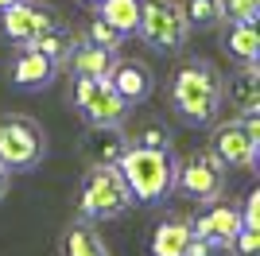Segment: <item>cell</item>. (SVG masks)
Returning a JSON list of instances; mask_svg holds the SVG:
<instances>
[{
    "label": "cell",
    "instance_id": "cell-1",
    "mask_svg": "<svg viewBox=\"0 0 260 256\" xmlns=\"http://www.w3.org/2000/svg\"><path fill=\"white\" fill-rule=\"evenodd\" d=\"M225 74L217 70L210 58H179V66L167 78V105L186 128H206L217 120L225 97H221Z\"/></svg>",
    "mask_w": 260,
    "mask_h": 256
},
{
    "label": "cell",
    "instance_id": "cell-2",
    "mask_svg": "<svg viewBox=\"0 0 260 256\" xmlns=\"http://www.w3.org/2000/svg\"><path fill=\"white\" fill-rule=\"evenodd\" d=\"M175 163L179 159H175L171 148H136V144H128L117 159V171L128 186L132 202L163 206L175 190Z\"/></svg>",
    "mask_w": 260,
    "mask_h": 256
},
{
    "label": "cell",
    "instance_id": "cell-3",
    "mask_svg": "<svg viewBox=\"0 0 260 256\" xmlns=\"http://www.w3.org/2000/svg\"><path fill=\"white\" fill-rule=\"evenodd\" d=\"M132 194L128 186H124V179H120V171L113 167V163H93V167H86V175H82V182H78V194H74V210L82 221H120L124 213L132 210Z\"/></svg>",
    "mask_w": 260,
    "mask_h": 256
},
{
    "label": "cell",
    "instance_id": "cell-4",
    "mask_svg": "<svg viewBox=\"0 0 260 256\" xmlns=\"http://www.w3.org/2000/svg\"><path fill=\"white\" fill-rule=\"evenodd\" d=\"M225 190H229V167L210 148H194L175 163V190L171 194H183L186 202L206 206L214 198H221Z\"/></svg>",
    "mask_w": 260,
    "mask_h": 256
},
{
    "label": "cell",
    "instance_id": "cell-5",
    "mask_svg": "<svg viewBox=\"0 0 260 256\" xmlns=\"http://www.w3.org/2000/svg\"><path fill=\"white\" fill-rule=\"evenodd\" d=\"M136 35L159 54H179L190 39V23H186L179 0H140Z\"/></svg>",
    "mask_w": 260,
    "mask_h": 256
},
{
    "label": "cell",
    "instance_id": "cell-6",
    "mask_svg": "<svg viewBox=\"0 0 260 256\" xmlns=\"http://www.w3.org/2000/svg\"><path fill=\"white\" fill-rule=\"evenodd\" d=\"M47 155V132L39 120L8 113L0 117V163L8 171H31Z\"/></svg>",
    "mask_w": 260,
    "mask_h": 256
},
{
    "label": "cell",
    "instance_id": "cell-7",
    "mask_svg": "<svg viewBox=\"0 0 260 256\" xmlns=\"http://www.w3.org/2000/svg\"><path fill=\"white\" fill-rule=\"evenodd\" d=\"M70 105L86 124H124V117H128V105L109 85V78H74Z\"/></svg>",
    "mask_w": 260,
    "mask_h": 256
},
{
    "label": "cell",
    "instance_id": "cell-8",
    "mask_svg": "<svg viewBox=\"0 0 260 256\" xmlns=\"http://www.w3.org/2000/svg\"><path fill=\"white\" fill-rule=\"evenodd\" d=\"M54 23H62V12L47 4V0H16L8 8H0V39L16 43H35L43 31H51Z\"/></svg>",
    "mask_w": 260,
    "mask_h": 256
},
{
    "label": "cell",
    "instance_id": "cell-9",
    "mask_svg": "<svg viewBox=\"0 0 260 256\" xmlns=\"http://www.w3.org/2000/svg\"><path fill=\"white\" fill-rule=\"evenodd\" d=\"M210 151L225 167H237V171H256V163H260V140L249 136V128L241 124V117L217 120L214 132H210Z\"/></svg>",
    "mask_w": 260,
    "mask_h": 256
},
{
    "label": "cell",
    "instance_id": "cell-10",
    "mask_svg": "<svg viewBox=\"0 0 260 256\" xmlns=\"http://www.w3.org/2000/svg\"><path fill=\"white\" fill-rule=\"evenodd\" d=\"M190 229H194V237H202V241H210V245H221L229 248V241L245 229V221H241V202H233V198H214V202L202 206V213H194L190 217Z\"/></svg>",
    "mask_w": 260,
    "mask_h": 256
},
{
    "label": "cell",
    "instance_id": "cell-11",
    "mask_svg": "<svg viewBox=\"0 0 260 256\" xmlns=\"http://www.w3.org/2000/svg\"><path fill=\"white\" fill-rule=\"evenodd\" d=\"M109 85H113L120 93V101L132 109V105H144V101L155 93V74L144 58H113Z\"/></svg>",
    "mask_w": 260,
    "mask_h": 256
},
{
    "label": "cell",
    "instance_id": "cell-12",
    "mask_svg": "<svg viewBox=\"0 0 260 256\" xmlns=\"http://www.w3.org/2000/svg\"><path fill=\"white\" fill-rule=\"evenodd\" d=\"M58 70H62V66L54 62V58H47L31 43H23L8 62V78H12L16 89H47V85L58 78Z\"/></svg>",
    "mask_w": 260,
    "mask_h": 256
},
{
    "label": "cell",
    "instance_id": "cell-13",
    "mask_svg": "<svg viewBox=\"0 0 260 256\" xmlns=\"http://www.w3.org/2000/svg\"><path fill=\"white\" fill-rule=\"evenodd\" d=\"M124 148H128L124 124H86V136L78 144L86 167H93V163H113V167H117V159H120Z\"/></svg>",
    "mask_w": 260,
    "mask_h": 256
},
{
    "label": "cell",
    "instance_id": "cell-14",
    "mask_svg": "<svg viewBox=\"0 0 260 256\" xmlns=\"http://www.w3.org/2000/svg\"><path fill=\"white\" fill-rule=\"evenodd\" d=\"M221 97L229 101L233 117L256 113L260 109V66L256 62H241L237 74H229V82H221Z\"/></svg>",
    "mask_w": 260,
    "mask_h": 256
},
{
    "label": "cell",
    "instance_id": "cell-15",
    "mask_svg": "<svg viewBox=\"0 0 260 256\" xmlns=\"http://www.w3.org/2000/svg\"><path fill=\"white\" fill-rule=\"evenodd\" d=\"M190 237H194L190 217H183V213H167V217L152 229L148 252H152V256H183L186 245H190Z\"/></svg>",
    "mask_w": 260,
    "mask_h": 256
},
{
    "label": "cell",
    "instance_id": "cell-16",
    "mask_svg": "<svg viewBox=\"0 0 260 256\" xmlns=\"http://www.w3.org/2000/svg\"><path fill=\"white\" fill-rule=\"evenodd\" d=\"M58 256H113V252H109L105 237L98 233V225L74 217L58 237Z\"/></svg>",
    "mask_w": 260,
    "mask_h": 256
},
{
    "label": "cell",
    "instance_id": "cell-17",
    "mask_svg": "<svg viewBox=\"0 0 260 256\" xmlns=\"http://www.w3.org/2000/svg\"><path fill=\"white\" fill-rule=\"evenodd\" d=\"M113 58H117V51H105V47H93V43H86L82 35H78L74 51L66 54V70H70V78H109V70H113Z\"/></svg>",
    "mask_w": 260,
    "mask_h": 256
},
{
    "label": "cell",
    "instance_id": "cell-18",
    "mask_svg": "<svg viewBox=\"0 0 260 256\" xmlns=\"http://www.w3.org/2000/svg\"><path fill=\"white\" fill-rule=\"evenodd\" d=\"M225 23V20H221ZM221 47H225L229 58L237 62H260V35H256V23H237L229 20L221 27Z\"/></svg>",
    "mask_w": 260,
    "mask_h": 256
},
{
    "label": "cell",
    "instance_id": "cell-19",
    "mask_svg": "<svg viewBox=\"0 0 260 256\" xmlns=\"http://www.w3.org/2000/svg\"><path fill=\"white\" fill-rule=\"evenodd\" d=\"M93 12H98L105 23H113L124 39L136 35V23H140V0H101Z\"/></svg>",
    "mask_w": 260,
    "mask_h": 256
},
{
    "label": "cell",
    "instance_id": "cell-20",
    "mask_svg": "<svg viewBox=\"0 0 260 256\" xmlns=\"http://www.w3.org/2000/svg\"><path fill=\"white\" fill-rule=\"evenodd\" d=\"M179 8H183L186 23H190V31H214L221 27V0H179Z\"/></svg>",
    "mask_w": 260,
    "mask_h": 256
},
{
    "label": "cell",
    "instance_id": "cell-21",
    "mask_svg": "<svg viewBox=\"0 0 260 256\" xmlns=\"http://www.w3.org/2000/svg\"><path fill=\"white\" fill-rule=\"evenodd\" d=\"M74 43H78V35L70 31L66 23H54L51 31H43V35H39V39L31 43V47H39V51H43L47 58H54V62L62 66V62H66V54L74 51Z\"/></svg>",
    "mask_w": 260,
    "mask_h": 256
},
{
    "label": "cell",
    "instance_id": "cell-22",
    "mask_svg": "<svg viewBox=\"0 0 260 256\" xmlns=\"http://www.w3.org/2000/svg\"><path fill=\"white\" fill-rule=\"evenodd\" d=\"M128 144H136V148H171V128L163 124L159 117H144L140 124L128 132Z\"/></svg>",
    "mask_w": 260,
    "mask_h": 256
},
{
    "label": "cell",
    "instance_id": "cell-23",
    "mask_svg": "<svg viewBox=\"0 0 260 256\" xmlns=\"http://www.w3.org/2000/svg\"><path fill=\"white\" fill-rule=\"evenodd\" d=\"M82 39L93 43V47H105V51H120L124 35H120L113 23H105L101 16H93V20H86V27H82Z\"/></svg>",
    "mask_w": 260,
    "mask_h": 256
},
{
    "label": "cell",
    "instance_id": "cell-24",
    "mask_svg": "<svg viewBox=\"0 0 260 256\" xmlns=\"http://www.w3.org/2000/svg\"><path fill=\"white\" fill-rule=\"evenodd\" d=\"M221 16L237 23H256L260 16V0H221Z\"/></svg>",
    "mask_w": 260,
    "mask_h": 256
},
{
    "label": "cell",
    "instance_id": "cell-25",
    "mask_svg": "<svg viewBox=\"0 0 260 256\" xmlns=\"http://www.w3.org/2000/svg\"><path fill=\"white\" fill-rule=\"evenodd\" d=\"M260 252V229H241L233 241H229V256H256Z\"/></svg>",
    "mask_w": 260,
    "mask_h": 256
},
{
    "label": "cell",
    "instance_id": "cell-26",
    "mask_svg": "<svg viewBox=\"0 0 260 256\" xmlns=\"http://www.w3.org/2000/svg\"><path fill=\"white\" fill-rule=\"evenodd\" d=\"M241 221L249 225V229H260V186H252L245 194V202H241Z\"/></svg>",
    "mask_w": 260,
    "mask_h": 256
},
{
    "label": "cell",
    "instance_id": "cell-27",
    "mask_svg": "<svg viewBox=\"0 0 260 256\" xmlns=\"http://www.w3.org/2000/svg\"><path fill=\"white\" fill-rule=\"evenodd\" d=\"M183 256H229V248L210 245V241H202V237H190V245H186Z\"/></svg>",
    "mask_w": 260,
    "mask_h": 256
},
{
    "label": "cell",
    "instance_id": "cell-28",
    "mask_svg": "<svg viewBox=\"0 0 260 256\" xmlns=\"http://www.w3.org/2000/svg\"><path fill=\"white\" fill-rule=\"evenodd\" d=\"M8 186H12V171L0 163V202H4V194H8Z\"/></svg>",
    "mask_w": 260,
    "mask_h": 256
},
{
    "label": "cell",
    "instance_id": "cell-29",
    "mask_svg": "<svg viewBox=\"0 0 260 256\" xmlns=\"http://www.w3.org/2000/svg\"><path fill=\"white\" fill-rule=\"evenodd\" d=\"M82 4H86V8H98V4H101V0H82Z\"/></svg>",
    "mask_w": 260,
    "mask_h": 256
},
{
    "label": "cell",
    "instance_id": "cell-30",
    "mask_svg": "<svg viewBox=\"0 0 260 256\" xmlns=\"http://www.w3.org/2000/svg\"><path fill=\"white\" fill-rule=\"evenodd\" d=\"M8 4H16V0H0V8H8Z\"/></svg>",
    "mask_w": 260,
    "mask_h": 256
}]
</instances>
